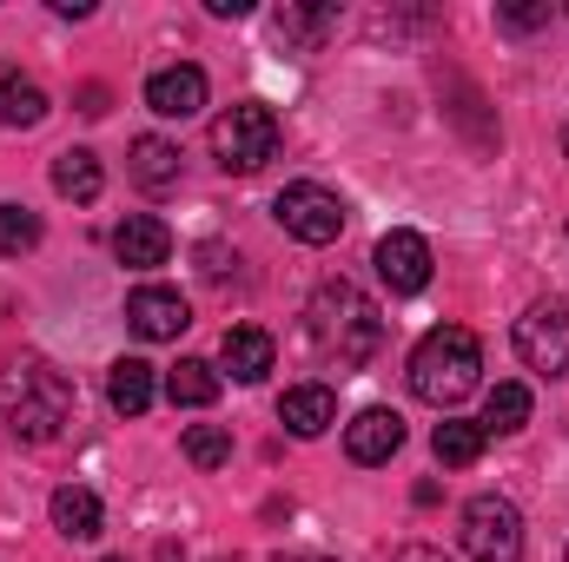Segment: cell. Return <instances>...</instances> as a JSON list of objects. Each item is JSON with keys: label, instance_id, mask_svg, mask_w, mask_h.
Returning <instances> with one entry per match:
<instances>
[{"label": "cell", "instance_id": "cell-1", "mask_svg": "<svg viewBox=\"0 0 569 562\" xmlns=\"http://www.w3.org/2000/svg\"><path fill=\"white\" fill-rule=\"evenodd\" d=\"M305 331H311L318 358L338 364V371L371 364L378 344H385V318H378V304H371L351 279H325L318 291H311V304H305Z\"/></svg>", "mask_w": 569, "mask_h": 562}, {"label": "cell", "instance_id": "cell-2", "mask_svg": "<svg viewBox=\"0 0 569 562\" xmlns=\"http://www.w3.org/2000/svg\"><path fill=\"white\" fill-rule=\"evenodd\" d=\"M73 418V384L53 371V364H40V358H27V364H13L7 378H0V423L20 436V443H53L60 430Z\"/></svg>", "mask_w": 569, "mask_h": 562}, {"label": "cell", "instance_id": "cell-3", "mask_svg": "<svg viewBox=\"0 0 569 562\" xmlns=\"http://www.w3.org/2000/svg\"><path fill=\"white\" fill-rule=\"evenodd\" d=\"M483 384V344L463 331V324H437L418 338V351H411V391L437 404V411H450V404H463L470 391Z\"/></svg>", "mask_w": 569, "mask_h": 562}, {"label": "cell", "instance_id": "cell-4", "mask_svg": "<svg viewBox=\"0 0 569 562\" xmlns=\"http://www.w3.org/2000/svg\"><path fill=\"white\" fill-rule=\"evenodd\" d=\"M279 113L266 107V100H239V107H226L219 120H212V159L226 165V172H259V165H272L279 159Z\"/></svg>", "mask_w": 569, "mask_h": 562}, {"label": "cell", "instance_id": "cell-5", "mask_svg": "<svg viewBox=\"0 0 569 562\" xmlns=\"http://www.w3.org/2000/svg\"><path fill=\"white\" fill-rule=\"evenodd\" d=\"M457 536L470 562H523V516L510 496H470Z\"/></svg>", "mask_w": 569, "mask_h": 562}, {"label": "cell", "instance_id": "cell-6", "mask_svg": "<svg viewBox=\"0 0 569 562\" xmlns=\"http://www.w3.org/2000/svg\"><path fill=\"white\" fill-rule=\"evenodd\" d=\"M272 219L298 245H331L345 232V199L331 185H318V179H298V185H284L279 199H272Z\"/></svg>", "mask_w": 569, "mask_h": 562}, {"label": "cell", "instance_id": "cell-7", "mask_svg": "<svg viewBox=\"0 0 569 562\" xmlns=\"http://www.w3.org/2000/svg\"><path fill=\"white\" fill-rule=\"evenodd\" d=\"M517 358H523L537 378H557L569 364V304L563 298H537V304L517 318Z\"/></svg>", "mask_w": 569, "mask_h": 562}, {"label": "cell", "instance_id": "cell-8", "mask_svg": "<svg viewBox=\"0 0 569 562\" xmlns=\"http://www.w3.org/2000/svg\"><path fill=\"white\" fill-rule=\"evenodd\" d=\"M127 324L140 331L146 344H172V338L192 324V304H186L179 291H166V284H140V291L127 298Z\"/></svg>", "mask_w": 569, "mask_h": 562}, {"label": "cell", "instance_id": "cell-9", "mask_svg": "<svg viewBox=\"0 0 569 562\" xmlns=\"http://www.w3.org/2000/svg\"><path fill=\"white\" fill-rule=\"evenodd\" d=\"M378 279L391 284L398 298H418L430 284V245L418 232H385L378 239Z\"/></svg>", "mask_w": 569, "mask_h": 562}, {"label": "cell", "instance_id": "cell-10", "mask_svg": "<svg viewBox=\"0 0 569 562\" xmlns=\"http://www.w3.org/2000/svg\"><path fill=\"white\" fill-rule=\"evenodd\" d=\"M113 259L133 265V272L166 265V259H172V232H166V219H152V212H127V219L113 225Z\"/></svg>", "mask_w": 569, "mask_h": 562}, {"label": "cell", "instance_id": "cell-11", "mask_svg": "<svg viewBox=\"0 0 569 562\" xmlns=\"http://www.w3.org/2000/svg\"><path fill=\"white\" fill-rule=\"evenodd\" d=\"M405 450V418L398 411H358L345 423V456L351 463H391Z\"/></svg>", "mask_w": 569, "mask_h": 562}, {"label": "cell", "instance_id": "cell-12", "mask_svg": "<svg viewBox=\"0 0 569 562\" xmlns=\"http://www.w3.org/2000/svg\"><path fill=\"white\" fill-rule=\"evenodd\" d=\"M146 107H152L159 120H192V113L206 107V73H199V67H159V73L146 80Z\"/></svg>", "mask_w": 569, "mask_h": 562}, {"label": "cell", "instance_id": "cell-13", "mask_svg": "<svg viewBox=\"0 0 569 562\" xmlns=\"http://www.w3.org/2000/svg\"><path fill=\"white\" fill-rule=\"evenodd\" d=\"M272 358H279V344H272V331H259V324H232L226 344H219V364H226L239 384H259V378L272 371Z\"/></svg>", "mask_w": 569, "mask_h": 562}, {"label": "cell", "instance_id": "cell-14", "mask_svg": "<svg viewBox=\"0 0 569 562\" xmlns=\"http://www.w3.org/2000/svg\"><path fill=\"white\" fill-rule=\"evenodd\" d=\"M279 423L291 436H325L331 423H338V398H331V384H291L279 398Z\"/></svg>", "mask_w": 569, "mask_h": 562}, {"label": "cell", "instance_id": "cell-15", "mask_svg": "<svg viewBox=\"0 0 569 562\" xmlns=\"http://www.w3.org/2000/svg\"><path fill=\"white\" fill-rule=\"evenodd\" d=\"M53 530H60L67 543H93V536L107 530L100 496H93L87 483H60V490H53Z\"/></svg>", "mask_w": 569, "mask_h": 562}, {"label": "cell", "instance_id": "cell-16", "mask_svg": "<svg viewBox=\"0 0 569 562\" xmlns=\"http://www.w3.org/2000/svg\"><path fill=\"white\" fill-rule=\"evenodd\" d=\"M127 172H133L140 192H172L179 185V145L159 140V133H140L133 152H127Z\"/></svg>", "mask_w": 569, "mask_h": 562}, {"label": "cell", "instance_id": "cell-17", "mask_svg": "<svg viewBox=\"0 0 569 562\" xmlns=\"http://www.w3.org/2000/svg\"><path fill=\"white\" fill-rule=\"evenodd\" d=\"M152 391H159V384H152V364H146V358H120V364L107 371V404H113L120 418H146V411H152Z\"/></svg>", "mask_w": 569, "mask_h": 562}, {"label": "cell", "instance_id": "cell-18", "mask_svg": "<svg viewBox=\"0 0 569 562\" xmlns=\"http://www.w3.org/2000/svg\"><path fill=\"white\" fill-rule=\"evenodd\" d=\"M100 185H107V172H100V159H93L87 145H67V152L53 159V192H60V199L93 205V199H100Z\"/></svg>", "mask_w": 569, "mask_h": 562}, {"label": "cell", "instance_id": "cell-19", "mask_svg": "<svg viewBox=\"0 0 569 562\" xmlns=\"http://www.w3.org/2000/svg\"><path fill=\"white\" fill-rule=\"evenodd\" d=\"M166 398H172L179 411H206V404L219 398V371H212L206 358H179V364L166 371Z\"/></svg>", "mask_w": 569, "mask_h": 562}, {"label": "cell", "instance_id": "cell-20", "mask_svg": "<svg viewBox=\"0 0 569 562\" xmlns=\"http://www.w3.org/2000/svg\"><path fill=\"white\" fill-rule=\"evenodd\" d=\"M430 450H437V463H443V470H470V463L483 456V423L443 418L437 430H430Z\"/></svg>", "mask_w": 569, "mask_h": 562}, {"label": "cell", "instance_id": "cell-21", "mask_svg": "<svg viewBox=\"0 0 569 562\" xmlns=\"http://www.w3.org/2000/svg\"><path fill=\"white\" fill-rule=\"evenodd\" d=\"M47 120V87L27 73H0V127H40Z\"/></svg>", "mask_w": 569, "mask_h": 562}, {"label": "cell", "instance_id": "cell-22", "mask_svg": "<svg viewBox=\"0 0 569 562\" xmlns=\"http://www.w3.org/2000/svg\"><path fill=\"white\" fill-rule=\"evenodd\" d=\"M272 27H279V40H291V47L311 53V47L338 27V7H291V0H284L279 13H272Z\"/></svg>", "mask_w": 569, "mask_h": 562}, {"label": "cell", "instance_id": "cell-23", "mask_svg": "<svg viewBox=\"0 0 569 562\" xmlns=\"http://www.w3.org/2000/svg\"><path fill=\"white\" fill-rule=\"evenodd\" d=\"M530 423V384H517V378H503L490 398H483V436L497 430V436H510V430H523Z\"/></svg>", "mask_w": 569, "mask_h": 562}, {"label": "cell", "instance_id": "cell-24", "mask_svg": "<svg viewBox=\"0 0 569 562\" xmlns=\"http://www.w3.org/2000/svg\"><path fill=\"white\" fill-rule=\"evenodd\" d=\"M33 245H40V212H27V205H0V252L20 259V252H33Z\"/></svg>", "mask_w": 569, "mask_h": 562}, {"label": "cell", "instance_id": "cell-25", "mask_svg": "<svg viewBox=\"0 0 569 562\" xmlns=\"http://www.w3.org/2000/svg\"><path fill=\"white\" fill-rule=\"evenodd\" d=\"M186 456H192L199 470H219V463H232V436H226L219 423H192V430H186Z\"/></svg>", "mask_w": 569, "mask_h": 562}, {"label": "cell", "instance_id": "cell-26", "mask_svg": "<svg viewBox=\"0 0 569 562\" xmlns=\"http://www.w3.org/2000/svg\"><path fill=\"white\" fill-rule=\"evenodd\" d=\"M192 259H199V279H206V284H226V279H239V252H226L219 239H206V245H199Z\"/></svg>", "mask_w": 569, "mask_h": 562}, {"label": "cell", "instance_id": "cell-27", "mask_svg": "<svg viewBox=\"0 0 569 562\" xmlns=\"http://www.w3.org/2000/svg\"><path fill=\"white\" fill-rule=\"evenodd\" d=\"M497 27L503 33H537V27H550V0H537V7H497Z\"/></svg>", "mask_w": 569, "mask_h": 562}, {"label": "cell", "instance_id": "cell-28", "mask_svg": "<svg viewBox=\"0 0 569 562\" xmlns=\"http://www.w3.org/2000/svg\"><path fill=\"white\" fill-rule=\"evenodd\" d=\"M391 562H450V556H443V550H430V543H405Z\"/></svg>", "mask_w": 569, "mask_h": 562}, {"label": "cell", "instance_id": "cell-29", "mask_svg": "<svg viewBox=\"0 0 569 562\" xmlns=\"http://www.w3.org/2000/svg\"><path fill=\"white\" fill-rule=\"evenodd\" d=\"M80 113H93V120H100V113H107V87H87V93H80Z\"/></svg>", "mask_w": 569, "mask_h": 562}, {"label": "cell", "instance_id": "cell-30", "mask_svg": "<svg viewBox=\"0 0 569 562\" xmlns=\"http://www.w3.org/2000/svg\"><path fill=\"white\" fill-rule=\"evenodd\" d=\"M206 13H219V20H239V13H246V0H206Z\"/></svg>", "mask_w": 569, "mask_h": 562}, {"label": "cell", "instance_id": "cell-31", "mask_svg": "<svg viewBox=\"0 0 569 562\" xmlns=\"http://www.w3.org/2000/svg\"><path fill=\"white\" fill-rule=\"evenodd\" d=\"M279 562H331V556H318V550H291V556H279Z\"/></svg>", "mask_w": 569, "mask_h": 562}, {"label": "cell", "instance_id": "cell-32", "mask_svg": "<svg viewBox=\"0 0 569 562\" xmlns=\"http://www.w3.org/2000/svg\"><path fill=\"white\" fill-rule=\"evenodd\" d=\"M100 562H127V556H100Z\"/></svg>", "mask_w": 569, "mask_h": 562}, {"label": "cell", "instance_id": "cell-33", "mask_svg": "<svg viewBox=\"0 0 569 562\" xmlns=\"http://www.w3.org/2000/svg\"><path fill=\"white\" fill-rule=\"evenodd\" d=\"M563 152H569V127H563Z\"/></svg>", "mask_w": 569, "mask_h": 562}, {"label": "cell", "instance_id": "cell-34", "mask_svg": "<svg viewBox=\"0 0 569 562\" xmlns=\"http://www.w3.org/2000/svg\"><path fill=\"white\" fill-rule=\"evenodd\" d=\"M563 562H569V550H563Z\"/></svg>", "mask_w": 569, "mask_h": 562}]
</instances>
